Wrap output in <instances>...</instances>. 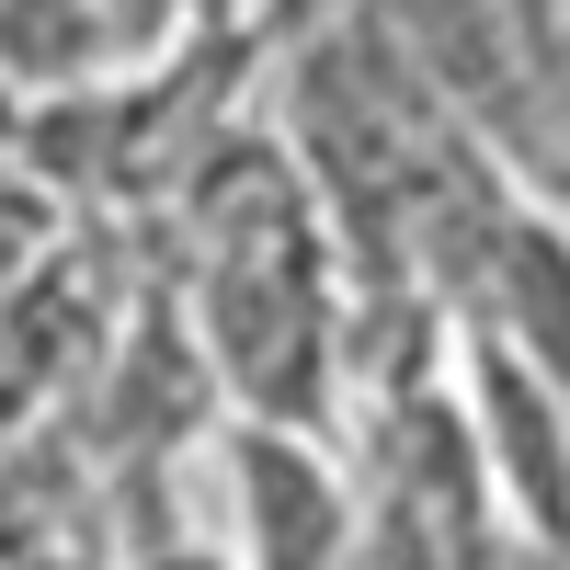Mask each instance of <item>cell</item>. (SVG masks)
<instances>
[{"label":"cell","instance_id":"cell-3","mask_svg":"<svg viewBox=\"0 0 570 570\" xmlns=\"http://www.w3.org/2000/svg\"><path fill=\"white\" fill-rule=\"evenodd\" d=\"M228 559L240 570H376L365 491L343 480L331 434L228 422Z\"/></svg>","mask_w":570,"mask_h":570},{"label":"cell","instance_id":"cell-6","mask_svg":"<svg viewBox=\"0 0 570 570\" xmlns=\"http://www.w3.org/2000/svg\"><path fill=\"white\" fill-rule=\"evenodd\" d=\"M115 12H126V35H137V58H160V46H183V35H195V12H206V0H115Z\"/></svg>","mask_w":570,"mask_h":570},{"label":"cell","instance_id":"cell-5","mask_svg":"<svg viewBox=\"0 0 570 570\" xmlns=\"http://www.w3.org/2000/svg\"><path fill=\"white\" fill-rule=\"evenodd\" d=\"M137 69V35L115 0H0V91L23 104H80Z\"/></svg>","mask_w":570,"mask_h":570},{"label":"cell","instance_id":"cell-4","mask_svg":"<svg viewBox=\"0 0 570 570\" xmlns=\"http://www.w3.org/2000/svg\"><path fill=\"white\" fill-rule=\"evenodd\" d=\"M456 320L502 331V343H513V354H525L548 389L570 400V217H559V206H537V195H502L480 263H468Z\"/></svg>","mask_w":570,"mask_h":570},{"label":"cell","instance_id":"cell-2","mask_svg":"<svg viewBox=\"0 0 570 570\" xmlns=\"http://www.w3.org/2000/svg\"><path fill=\"white\" fill-rule=\"evenodd\" d=\"M456 400H468V434H480L502 537L548 570H570V400L480 320H456Z\"/></svg>","mask_w":570,"mask_h":570},{"label":"cell","instance_id":"cell-1","mask_svg":"<svg viewBox=\"0 0 570 570\" xmlns=\"http://www.w3.org/2000/svg\"><path fill=\"white\" fill-rule=\"evenodd\" d=\"M183 195V331L240 422L331 434L354 376V263L331 228L308 160L285 137L240 126L206 137V160L171 183Z\"/></svg>","mask_w":570,"mask_h":570}]
</instances>
